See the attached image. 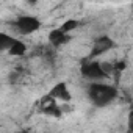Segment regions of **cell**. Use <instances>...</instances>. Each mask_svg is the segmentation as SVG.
Here are the masks:
<instances>
[{"label":"cell","mask_w":133,"mask_h":133,"mask_svg":"<svg viewBox=\"0 0 133 133\" xmlns=\"http://www.w3.org/2000/svg\"><path fill=\"white\" fill-rule=\"evenodd\" d=\"M86 96L89 99V102L97 107V108H105L108 105H111L117 96L119 91L114 85L110 83H100V82H91L86 88Z\"/></svg>","instance_id":"6da1fadb"},{"label":"cell","mask_w":133,"mask_h":133,"mask_svg":"<svg viewBox=\"0 0 133 133\" xmlns=\"http://www.w3.org/2000/svg\"><path fill=\"white\" fill-rule=\"evenodd\" d=\"M80 74L89 82H103V80L110 78V75L102 68V61H99L96 58H86L85 61H82Z\"/></svg>","instance_id":"7a4b0ae2"},{"label":"cell","mask_w":133,"mask_h":133,"mask_svg":"<svg viewBox=\"0 0 133 133\" xmlns=\"http://www.w3.org/2000/svg\"><path fill=\"white\" fill-rule=\"evenodd\" d=\"M41 21L39 17L36 16H30V14H24V16H19L17 19H14L11 22V27L21 33V35H31V33H36L39 28H41Z\"/></svg>","instance_id":"3957f363"},{"label":"cell","mask_w":133,"mask_h":133,"mask_svg":"<svg viewBox=\"0 0 133 133\" xmlns=\"http://www.w3.org/2000/svg\"><path fill=\"white\" fill-rule=\"evenodd\" d=\"M114 47H116V42H114V39H113L111 36H108V35H100V36H97V38L94 39L88 58H99V56L105 55L107 52L113 50Z\"/></svg>","instance_id":"277c9868"},{"label":"cell","mask_w":133,"mask_h":133,"mask_svg":"<svg viewBox=\"0 0 133 133\" xmlns=\"http://www.w3.org/2000/svg\"><path fill=\"white\" fill-rule=\"evenodd\" d=\"M39 111L42 114H45V116H52V117H56V119H59L63 116V108L49 94H45L41 99V102H39Z\"/></svg>","instance_id":"5b68a950"},{"label":"cell","mask_w":133,"mask_h":133,"mask_svg":"<svg viewBox=\"0 0 133 133\" xmlns=\"http://www.w3.org/2000/svg\"><path fill=\"white\" fill-rule=\"evenodd\" d=\"M47 39H49V44H50L52 47L58 49V47H63V45H66V44H69V42L72 41V36H71V33H66V31H63V30L58 27V28H53V30L49 31Z\"/></svg>","instance_id":"8992f818"},{"label":"cell","mask_w":133,"mask_h":133,"mask_svg":"<svg viewBox=\"0 0 133 133\" xmlns=\"http://www.w3.org/2000/svg\"><path fill=\"white\" fill-rule=\"evenodd\" d=\"M47 94L50 97H53L55 100H59V102H71L72 100V94H71V91H69L68 83H66V82L55 83Z\"/></svg>","instance_id":"52a82bcc"},{"label":"cell","mask_w":133,"mask_h":133,"mask_svg":"<svg viewBox=\"0 0 133 133\" xmlns=\"http://www.w3.org/2000/svg\"><path fill=\"white\" fill-rule=\"evenodd\" d=\"M27 50H28V45L24 42V41H21V39H14V42L11 44V47L6 50L8 52V55H11V56H24L25 53H27Z\"/></svg>","instance_id":"ba28073f"},{"label":"cell","mask_w":133,"mask_h":133,"mask_svg":"<svg viewBox=\"0 0 133 133\" xmlns=\"http://www.w3.org/2000/svg\"><path fill=\"white\" fill-rule=\"evenodd\" d=\"M14 36L13 35H8V33H5V31H0V53H3V52H6L10 47H11V44L14 42Z\"/></svg>","instance_id":"9c48e42d"},{"label":"cell","mask_w":133,"mask_h":133,"mask_svg":"<svg viewBox=\"0 0 133 133\" xmlns=\"http://www.w3.org/2000/svg\"><path fill=\"white\" fill-rule=\"evenodd\" d=\"M78 25H80V22H78L77 19H68V21H64V22L59 25V28H61L63 31H66V33H72L75 28H78Z\"/></svg>","instance_id":"30bf717a"},{"label":"cell","mask_w":133,"mask_h":133,"mask_svg":"<svg viewBox=\"0 0 133 133\" xmlns=\"http://www.w3.org/2000/svg\"><path fill=\"white\" fill-rule=\"evenodd\" d=\"M25 2H27L28 5H31V6H33V5H36V3L39 2V0H25Z\"/></svg>","instance_id":"8fae6325"}]
</instances>
